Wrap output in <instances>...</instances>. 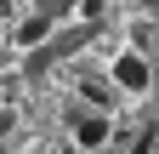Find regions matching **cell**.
I'll list each match as a JSON object with an SVG mask.
<instances>
[{"instance_id": "cell-1", "label": "cell", "mask_w": 159, "mask_h": 154, "mask_svg": "<svg viewBox=\"0 0 159 154\" xmlns=\"http://www.w3.org/2000/svg\"><path fill=\"white\" fill-rule=\"evenodd\" d=\"M74 137H80V148H102L108 143V120L102 114H74Z\"/></svg>"}, {"instance_id": "cell-2", "label": "cell", "mask_w": 159, "mask_h": 154, "mask_svg": "<svg viewBox=\"0 0 159 154\" xmlns=\"http://www.w3.org/2000/svg\"><path fill=\"white\" fill-rule=\"evenodd\" d=\"M114 80L125 86V91H142L148 86V63H142V57H119V63H114Z\"/></svg>"}]
</instances>
